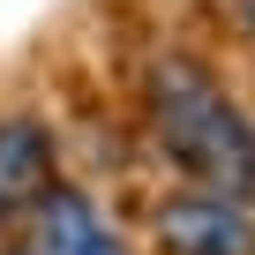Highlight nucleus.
<instances>
[{
	"instance_id": "f257e3e1",
	"label": "nucleus",
	"mask_w": 255,
	"mask_h": 255,
	"mask_svg": "<svg viewBox=\"0 0 255 255\" xmlns=\"http://www.w3.org/2000/svg\"><path fill=\"white\" fill-rule=\"evenodd\" d=\"M150 135L158 150L210 195L248 203L255 195V120L210 83L203 60H158L150 68Z\"/></svg>"
},
{
	"instance_id": "f03ea898",
	"label": "nucleus",
	"mask_w": 255,
	"mask_h": 255,
	"mask_svg": "<svg viewBox=\"0 0 255 255\" xmlns=\"http://www.w3.org/2000/svg\"><path fill=\"white\" fill-rule=\"evenodd\" d=\"M158 255H255V210L210 188H180L150 210Z\"/></svg>"
},
{
	"instance_id": "7ed1b4c3",
	"label": "nucleus",
	"mask_w": 255,
	"mask_h": 255,
	"mask_svg": "<svg viewBox=\"0 0 255 255\" xmlns=\"http://www.w3.org/2000/svg\"><path fill=\"white\" fill-rule=\"evenodd\" d=\"M8 240H15V255H128L120 233H113V225L90 210V195H75L68 180H60Z\"/></svg>"
},
{
	"instance_id": "20e7f679",
	"label": "nucleus",
	"mask_w": 255,
	"mask_h": 255,
	"mask_svg": "<svg viewBox=\"0 0 255 255\" xmlns=\"http://www.w3.org/2000/svg\"><path fill=\"white\" fill-rule=\"evenodd\" d=\"M53 188L60 180H53V135H45V120L8 113L0 120V233H15Z\"/></svg>"
},
{
	"instance_id": "39448f33",
	"label": "nucleus",
	"mask_w": 255,
	"mask_h": 255,
	"mask_svg": "<svg viewBox=\"0 0 255 255\" xmlns=\"http://www.w3.org/2000/svg\"><path fill=\"white\" fill-rule=\"evenodd\" d=\"M233 8H240V23H248V30H255V0H233Z\"/></svg>"
}]
</instances>
